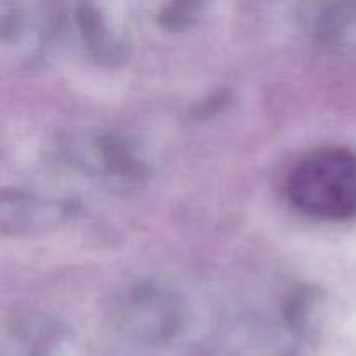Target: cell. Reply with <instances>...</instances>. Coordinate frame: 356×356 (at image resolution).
I'll return each instance as SVG.
<instances>
[{
  "instance_id": "6da1fadb",
  "label": "cell",
  "mask_w": 356,
  "mask_h": 356,
  "mask_svg": "<svg viewBox=\"0 0 356 356\" xmlns=\"http://www.w3.org/2000/svg\"><path fill=\"white\" fill-rule=\"evenodd\" d=\"M285 197L308 218L320 221L356 218V153L341 146L306 153L289 170Z\"/></svg>"
}]
</instances>
